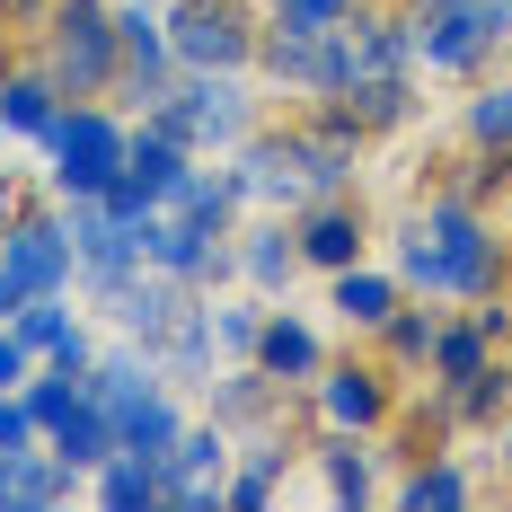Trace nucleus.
<instances>
[{"instance_id":"nucleus-1","label":"nucleus","mask_w":512,"mask_h":512,"mask_svg":"<svg viewBox=\"0 0 512 512\" xmlns=\"http://www.w3.org/2000/svg\"><path fill=\"white\" fill-rule=\"evenodd\" d=\"M389 248H398V283L424 292V301H486V292H504V274H512L504 221L486 204H460V195L415 204Z\"/></svg>"},{"instance_id":"nucleus-2","label":"nucleus","mask_w":512,"mask_h":512,"mask_svg":"<svg viewBox=\"0 0 512 512\" xmlns=\"http://www.w3.org/2000/svg\"><path fill=\"white\" fill-rule=\"evenodd\" d=\"M45 195L53 204H80V195H106V177L133 151V124L106 98H62V115L45 124Z\"/></svg>"},{"instance_id":"nucleus-3","label":"nucleus","mask_w":512,"mask_h":512,"mask_svg":"<svg viewBox=\"0 0 512 512\" xmlns=\"http://www.w3.org/2000/svg\"><path fill=\"white\" fill-rule=\"evenodd\" d=\"M36 62L53 71L62 98H115V0H45L36 18Z\"/></svg>"},{"instance_id":"nucleus-4","label":"nucleus","mask_w":512,"mask_h":512,"mask_svg":"<svg viewBox=\"0 0 512 512\" xmlns=\"http://www.w3.org/2000/svg\"><path fill=\"white\" fill-rule=\"evenodd\" d=\"M504 53H512L504 0H433V9H415V71L424 80H486Z\"/></svg>"},{"instance_id":"nucleus-5","label":"nucleus","mask_w":512,"mask_h":512,"mask_svg":"<svg viewBox=\"0 0 512 512\" xmlns=\"http://www.w3.org/2000/svg\"><path fill=\"white\" fill-rule=\"evenodd\" d=\"M36 292H80V256H71V230H62V204H18L0 221V318Z\"/></svg>"},{"instance_id":"nucleus-6","label":"nucleus","mask_w":512,"mask_h":512,"mask_svg":"<svg viewBox=\"0 0 512 512\" xmlns=\"http://www.w3.org/2000/svg\"><path fill=\"white\" fill-rule=\"evenodd\" d=\"M168 45H177V71H256V9L248 0H168Z\"/></svg>"},{"instance_id":"nucleus-7","label":"nucleus","mask_w":512,"mask_h":512,"mask_svg":"<svg viewBox=\"0 0 512 512\" xmlns=\"http://www.w3.org/2000/svg\"><path fill=\"white\" fill-rule=\"evenodd\" d=\"M177 115H186V142L195 159L204 151H239L256 133V98H248V71H177Z\"/></svg>"},{"instance_id":"nucleus-8","label":"nucleus","mask_w":512,"mask_h":512,"mask_svg":"<svg viewBox=\"0 0 512 512\" xmlns=\"http://www.w3.org/2000/svg\"><path fill=\"white\" fill-rule=\"evenodd\" d=\"M62 230H71V256H80V292L106 301L124 274H142V221H115L98 195L62 204Z\"/></svg>"},{"instance_id":"nucleus-9","label":"nucleus","mask_w":512,"mask_h":512,"mask_svg":"<svg viewBox=\"0 0 512 512\" xmlns=\"http://www.w3.org/2000/svg\"><path fill=\"white\" fill-rule=\"evenodd\" d=\"M309 407H318V424H336V433H380L398 415V371L389 362H318Z\"/></svg>"},{"instance_id":"nucleus-10","label":"nucleus","mask_w":512,"mask_h":512,"mask_svg":"<svg viewBox=\"0 0 512 512\" xmlns=\"http://www.w3.org/2000/svg\"><path fill=\"white\" fill-rule=\"evenodd\" d=\"M142 265L177 274L186 292H204V283H221V274H239L230 230H204V221H186V212H151V221H142Z\"/></svg>"},{"instance_id":"nucleus-11","label":"nucleus","mask_w":512,"mask_h":512,"mask_svg":"<svg viewBox=\"0 0 512 512\" xmlns=\"http://www.w3.org/2000/svg\"><path fill=\"white\" fill-rule=\"evenodd\" d=\"M221 477H230V433L221 424H177V442L159 451V486H168V504L177 512H212L221 504Z\"/></svg>"},{"instance_id":"nucleus-12","label":"nucleus","mask_w":512,"mask_h":512,"mask_svg":"<svg viewBox=\"0 0 512 512\" xmlns=\"http://www.w3.org/2000/svg\"><path fill=\"white\" fill-rule=\"evenodd\" d=\"M292 248H301L309 274H336V265H362L371 256V212L354 195H309L292 212Z\"/></svg>"},{"instance_id":"nucleus-13","label":"nucleus","mask_w":512,"mask_h":512,"mask_svg":"<svg viewBox=\"0 0 512 512\" xmlns=\"http://www.w3.org/2000/svg\"><path fill=\"white\" fill-rule=\"evenodd\" d=\"M106 318H115V336H133V345H159L186 309H195V292L177 283V274H159V265H142V274H124L115 292H106Z\"/></svg>"},{"instance_id":"nucleus-14","label":"nucleus","mask_w":512,"mask_h":512,"mask_svg":"<svg viewBox=\"0 0 512 512\" xmlns=\"http://www.w3.org/2000/svg\"><path fill=\"white\" fill-rule=\"evenodd\" d=\"M9 336H18L36 362H62V371H89V362H98V345H89V327H80L71 292H36V301H18V309H9Z\"/></svg>"},{"instance_id":"nucleus-15","label":"nucleus","mask_w":512,"mask_h":512,"mask_svg":"<svg viewBox=\"0 0 512 512\" xmlns=\"http://www.w3.org/2000/svg\"><path fill=\"white\" fill-rule=\"evenodd\" d=\"M230 177H239V204H256V212H301L309 204V177H301V159H292L283 133H248Z\"/></svg>"},{"instance_id":"nucleus-16","label":"nucleus","mask_w":512,"mask_h":512,"mask_svg":"<svg viewBox=\"0 0 512 512\" xmlns=\"http://www.w3.org/2000/svg\"><path fill=\"white\" fill-rule=\"evenodd\" d=\"M256 371L274 380V389H309L318 380V362H327V336L309 327L301 309H265V327H256Z\"/></svg>"},{"instance_id":"nucleus-17","label":"nucleus","mask_w":512,"mask_h":512,"mask_svg":"<svg viewBox=\"0 0 512 512\" xmlns=\"http://www.w3.org/2000/svg\"><path fill=\"white\" fill-rule=\"evenodd\" d=\"M398 301H407L398 265H371V256H362V265H336V274H327V309H336L354 336H380V318H389Z\"/></svg>"},{"instance_id":"nucleus-18","label":"nucleus","mask_w":512,"mask_h":512,"mask_svg":"<svg viewBox=\"0 0 512 512\" xmlns=\"http://www.w3.org/2000/svg\"><path fill=\"white\" fill-rule=\"evenodd\" d=\"M318 486H327L336 504H380V495H389V477H380L371 433H336V424H327V442H318Z\"/></svg>"},{"instance_id":"nucleus-19","label":"nucleus","mask_w":512,"mask_h":512,"mask_svg":"<svg viewBox=\"0 0 512 512\" xmlns=\"http://www.w3.org/2000/svg\"><path fill=\"white\" fill-rule=\"evenodd\" d=\"M389 504H407V512H460V504H477V477H468L460 451H415V468L389 486Z\"/></svg>"},{"instance_id":"nucleus-20","label":"nucleus","mask_w":512,"mask_h":512,"mask_svg":"<svg viewBox=\"0 0 512 512\" xmlns=\"http://www.w3.org/2000/svg\"><path fill=\"white\" fill-rule=\"evenodd\" d=\"M53 115H62L53 71L45 62H9V71H0V133H9V142H45Z\"/></svg>"},{"instance_id":"nucleus-21","label":"nucleus","mask_w":512,"mask_h":512,"mask_svg":"<svg viewBox=\"0 0 512 512\" xmlns=\"http://www.w3.org/2000/svg\"><path fill=\"white\" fill-rule=\"evenodd\" d=\"M151 389H159V354H151V345H133V336L106 345V354L89 362V407H106V415H124L133 398H151Z\"/></svg>"},{"instance_id":"nucleus-22","label":"nucleus","mask_w":512,"mask_h":512,"mask_svg":"<svg viewBox=\"0 0 512 512\" xmlns=\"http://www.w3.org/2000/svg\"><path fill=\"white\" fill-rule=\"evenodd\" d=\"M230 256H239V274H248V292H292V274H301V248H292V221H256L248 239H230Z\"/></svg>"},{"instance_id":"nucleus-23","label":"nucleus","mask_w":512,"mask_h":512,"mask_svg":"<svg viewBox=\"0 0 512 512\" xmlns=\"http://www.w3.org/2000/svg\"><path fill=\"white\" fill-rule=\"evenodd\" d=\"M159 212H186V221H204V230H230V221H239V177L186 159V177L168 186V204H159Z\"/></svg>"},{"instance_id":"nucleus-24","label":"nucleus","mask_w":512,"mask_h":512,"mask_svg":"<svg viewBox=\"0 0 512 512\" xmlns=\"http://www.w3.org/2000/svg\"><path fill=\"white\" fill-rule=\"evenodd\" d=\"M433 336H442V309H424V292H407V301L380 318V336H371V345H380V362H389V371H424Z\"/></svg>"},{"instance_id":"nucleus-25","label":"nucleus","mask_w":512,"mask_h":512,"mask_svg":"<svg viewBox=\"0 0 512 512\" xmlns=\"http://www.w3.org/2000/svg\"><path fill=\"white\" fill-rule=\"evenodd\" d=\"M151 354H159V380H168V389H204V380H212V318H204V309H186Z\"/></svg>"},{"instance_id":"nucleus-26","label":"nucleus","mask_w":512,"mask_h":512,"mask_svg":"<svg viewBox=\"0 0 512 512\" xmlns=\"http://www.w3.org/2000/svg\"><path fill=\"white\" fill-rule=\"evenodd\" d=\"M451 415H460V433H495L512 415V362L495 354L486 371H468V380H451Z\"/></svg>"},{"instance_id":"nucleus-27","label":"nucleus","mask_w":512,"mask_h":512,"mask_svg":"<svg viewBox=\"0 0 512 512\" xmlns=\"http://www.w3.org/2000/svg\"><path fill=\"white\" fill-rule=\"evenodd\" d=\"M495 354H504V345H495L477 318H442V336H433V354H424V380L451 389V380H468V371H486Z\"/></svg>"},{"instance_id":"nucleus-28","label":"nucleus","mask_w":512,"mask_h":512,"mask_svg":"<svg viewBox=\"0 0 512 512\" xmlns=\"http://www.w3.org/2000/svg\"><path fill=\"white\" fill-rule=\"evenodd\" d=\"M177 424H186V407L168 398V380H159L151 398H133V407L115 415V451H142V460H159L168 442H177Z\"/></svg>"},{"instance_id":"nucleus-29","label":"nucleus","mask_w":512,"mask_h":512,"mask_svg":"<svg viewBox=\"0 0 512 512\" xmlns=\"http://www.w3.org/2000/svg\"><path fill=\"white\" fill-rule=\"evenodd\" d=\"M45 451H53V460H62V468H80V477H89V468H98L106 451H115V415H106V407H89V398H80V407H71V415H62V424H53V433H45Z\"/></svg>"},{"instance_id":"nucleus-30","label":"nucleus","mask_w":512,"mask_h":512,"mask_svg":"<svg viewBox=\"0 0 512 512\" xmlns=\"http://www.w3.org/2000/svg\"><path fill=\"white\" fill-rule=\"evenodd\" d=\"M204 407H212V424H221V433H239V424H265V415H274V380H265L256 362H239L230 380H204Z\"/></svg>"},{"instance_id":"nucleus-31","label":"nucleus","mask_w":512,"mask_h":512,"mask_svg":"<svg viewBox=\"0 0 512 512\" xmlns=\"http://www.w3.org/2000/svg\"><path fill=\"white\" fill-rule=\"evenodd\" d=\"M345 115H354L362 142H371V133H398L415 115V71H398V80H354V89H345Z\"/></svg>"},{"instance_id":"nucleus-32","label":"nucleus","mask_w":512,"mask_h":512,"mask_svg":"<svg viewBox=\"0 0 512 512\" xmlns=\"http://www.w3.org/2000/svg\"><path fill=\"white\" fill-rule=\"evenodd\" d=\"M89 477H98V504H115V512L168 504V486H159V460H142V451H106Z\"/></svg>"},{"instance_id":"nucleus-33","label":"nucleus","mask_w":512,"mask_h":512,"mask_svg":"<svg viewBox=\"0 0 512 512\" xmlns=\"http://www.w3.org/2000/svg\"><path fill=\"white\" fill-rule=\"evenodd\" d=\"M71 495H80V468H62V460H53V451H45V442L9 460V504L45 512V504H71Z\"/></svg>"},{"instance_id":"nucleus-34","label":"nucleus","mask_w":512,"mask_h":512,"mask_svg":"<svg viewBox=\"0 0 512 512\" xmlns=\"http://www.w3.org/2000/svg\"><path fill=\"white\" fill-rule=\"evenodd\" d=\"M460 133H468V151H512V71L504 80H468Z\"/></svg>"},{"instance_id":"nucleus-35","label":"nucleus","mask_w":512,"mask_h":512,"mask_svg":"<svg viewBox=\"0 0 512 512\" xmlns=\"http://www.w3.org/2000/svg\"><path fill=\"white\" fill-rule=\"evenodd\" d=\"M283 477H292V451H283V442H256V451H248V468H230V477H221V504L265 512L274 495H283Z\"/></svg>"},{"instance_id":"nucleus-36","label":"nucleus","mask_w":512,"mask_h":512,"mask_svg":"<svg viewBox=\"0 0 512 512\" xmlns=\"http://www.w3.org/2000/svg\"><path fill=\"white\" fill-rule=\"evenodd\" d=\"M212 354H230V362H248L256 354V327H265V309L256 301H212Z\"/></svg>"},{"instance_id":"nucleus-37","label":"nucleus","mask_w":512,"mask_h":512,"mask_svg":"<svg viewBox=\"0 0 512 512\" xmlns=\"http://www.w3.org/2000/svg\"><path fill=\"white\" fill-rule=\"evenodd\" d=\"M345 18H354V0H274V27H301V36H327Z\"/></svg>"},{"instance_id":"nucleus-38","label":"nucleus","mask_w":512,"mask_h":512,"mask_svg":"<svg viewBox=\"0 0 512 512\" xmlns=\"http://www.w3.org/2000/svg\"><path fill=\"white\" fill-rule=\"evenodd\" d=\"M45 433H36V415H27V398L18 389H0V460H18V451H36Z\"/></svg>"},{"instance_id":"nucleus-39","label":"nucleus","mask_w":512,"mask_h":512,"mask_svg":"<svg viewBox=\"0 0 512 512\" xmlns=\"http://www.w3.org/2000/svg\"><path fill=\"white\" fill-rule=\"evenodd\" d=\"M27 371H36V354H27V345L9 336V318H0V389H18Z\"/></svg>"},{"instance_id":"nucleus-40","label":"nucleus","mask_w":512,"mask_h":512,"mask_svg":"<svg viewBox=\"0 0 512 512\" xmlns=\"http://www.w3.org/2000/svg\"><path fill=\"white\" fill-rule=\"evenodd\" d=\"M0 18H9V27H36V18H45V0H0Z\"/></svg>"},{"instance_id":"nucleus-41","label":"nucleus","mask_w":512,"mask_h":512,"mask_svg":"<svg viewBox=\"0 0 512 512\" xmlns=\"http://www.w3.org/2000/svg\"><path fill=\"white\" fill-rule=\"evenodd\" d=\"M495 468H504V486H512V415L495 424Z\"/></svg>"},{"instance_id":"nucleus-42","label":"nucleus","mask_w":512,"mask_h":512,"mask_svg":"<svg viewBox=\"0 0 512 512\" xmlns=\"http://www.w3.org/2000/svg\"><path fill=\"white\" fill-rule=\"evenodd\" d=\"M0 71H9V18H0Z\"/></svg>"},{"instance_id":"nucleus-43","label":"nucleus","mask_w":512,"mask_h":512,"mask_svg":"<svg viewBox=\"0 0 512 512\" xmlns=\"http://www.w3.org/2000/svg\"><path fill=\"white\" fill-rule=\"evenodd\" d=\"M0 512H9V460H0Z\"/></svg>"},{"instance_id":"nucleus-44","label":"nucleus","mask_w":512,"mask_h":512,"mask_svg":"<svg viewBox=\"0 0 512 512\" xmlns=\"http://www.w3.org/2000/svg\"><path fill=\"white\" fill-rule=\"evenodd\" d=\"M407 9H433V0H407Z\"/></svg>"}]
</instances>
